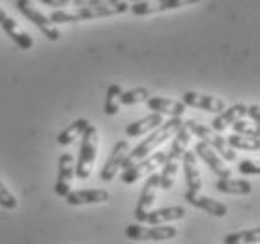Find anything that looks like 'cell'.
Listing matches in <instances>:
<instances>
[{"label":"cell","mask_w":260,"mask_h":244,"mask_svg":"<svg viewBox=\"0 0 260 244\" xmlns=\"http://www.w3.org/2000/svg\"><path fill=\"white\" fill-rule=\"evenodd\" d=\"M183 199L189 203V205H193V207L202 208L204 212L217 216V218H225V216L229 214V208H226L225 203L217 201V199H212V197H208V196H202L201 192L187 190L185 196H183Z\"/></svg>","instance_id":"13"},{"label":"cell","mask_w":260,"mask_h":244,"mask_svg":"<svg viewBox=\"0 0 260 244\" xmlns=\"http://www.w3.org/2000/svg\"><path fill=\"white\" fill-rule=\"evenodd\" d=\"M167 160V152H155V154H150L146 158H142V160L135 161V164H131L129 167H125L122 169V175H120V179L124 184H133L137 182L139 179H142L144 175H152L159 169Z\"/></svg>","instance_id":"5"},{"label":"cell","mask_w":260,"mask_h":244,"mask_svg":"<svg viewBox=\"0 0 260 244\" xmlns=\"http://www.w3.org/2000/svg\"><path fill=\"white\" fill-rule=\"evenodd\" d=\"M221 194H231V196H247L253 192V186L251 182L245 179H219L217 184H215Z\"/></svg>","instance_id":"22"},{"label":"cell","mask_w":260,"mask_h":244,"mask_svg":"<svg viewBox=\"0 0 260 244\" xmlns=\"http://www.w3.org/2000/svg\"><path fill=\"white\" fill-rule=\"evenodd\" d=\"M258 105L254 103V105H249L247 107V115L251 117V120H253V124H258L260 122V115H258Z\"/></svg>","instance_id":"34"},{"label":"cell","mask_w":260,"mask_h":244,"mask_svg":"<svg viewBox=\"0 0 260 244\" xmlns=\"http://www.w3.org/2000/svg\"><path fill=\"white\" fill-rule=\"evenodd\" d=\"M226 145H229L232 150H249V152H258V149H260L258 139L245 137V135H238V133L226 137Z\"/></svg>","instance_id":"26"},{"label":"cell","mask_w":260,"mask_h":244,"mask_svg":"<svg viewBox=\"0 0 260 244\" xmlns=\"http://www.w3.org/2000/svg\"><path fill=\"white\" fill-rule=\"evenodd\" d=\"M127 152H129V141L127 139H122V141L114 145L113 152L109 154V158H107V161L103 164L100 171V179L103 182H111L116 177L118 169H122V164H124Z\"/></svg>","instance_id":"9"},{"label":"cell","mask_w":260,"mask_h":244,"mask_svg":"<svg viewBox=\"0 0 260 244\" xmlns=\"http://www.w3.org/2000/svg\"><path fill=\"white\" fill-rule=\"evenodd\" d=\"M124 2H133V4H137V2H148V0H124Z\"/></svg>","instance_id":"35"},{"label":"cell","mask_w":260,"mask_h":244,"mask_svg":"<svg viewBox=\"0 0 260 244\" xmlns=\"http://www.w3.org/2000/svg\"><path fill=\"white\" fill-rule=\"evenodd\" d=\"M189 141H191V131L187 130V126H185V122H183V124L180 126V130L174 133V141H172L171 152L167 154V160H174V161L182 160L183 152L187 150Z\"/></svg>","instance_id":"23"},{"label":"cell","mask_w":260,"mask_h":244,"mask_svg":"<svg viewBox=\"0 0 260 244\" xmlns=\"http://www.w3.org/2000/svg\"><path fill=\"white\" fill-rule=\"evenodd\" d=\"M113 2H120V0H42V4L53 8H84V6H98V4H113Z\"/></svg>","instance_id":"29"},{"label":"cell","mask_w":260,"mask_h":244,"mask_svg":"<svg viewBox=\"0 0 260 244\" xmlns=\"http://www.w3.org/2000/svg\"><path fill=\"white\" fill-rule=\"evenodd\" d=\"M124 90L120 85H111L109 89H107V94H105V105H103V111L105 115L109 117H114V115L120 111V94H122Z\"/></svg>","instance_id":"27"},{"label":"cell","mask_w":260,"mask_h":244,"mask_svg":"<svg viewBox=\"0 0 260 244\" xmlns=\"http://www.w3.org/2000/svg\"><path fill=\"white\" fill-rule=\"evenodd\" d=\"M178 169H180V161L165 160V164H163V173L159 175V188L161 190H165V192L171 190L172 184H174V180H176Z\"/></svg>","instance_id":"28"},{"label":"cell","mask_w":260,"mask_h":244,"mask_svg":"<svg viewBox=\"0 0 260 244\" xmlns=\"http://www.w3.org/2000/svg\"><path fill=\"white\" fill-rule=\"evenodd\" d=\"M98 147H100V135L98 128L94 124H88V128L83 133V145L79 152L77 164H75V177L81 180H86L92 173V167L98 158Z\"/></svg>","instance_id":"3"},{"label":"cell","mask_w":260,"mask_h":244,"mask_svg":"<svg viewBox=\"0 0 260 244\" xmlns=\"http://www.w3.org/2000/svg\"><path fill=\"white\" fill-rule=\"evenodd\" d=\"M161 124H163V115L150 113L148 117H144V119L135 120V122L127 124V128H125V135L127 137H141V135H144V133H148V131L155 130V128L161 126Z\"/></svg>","instance_id":"21"},{"label":"cell","mask_w":260,"mask_h":244,"mask_svg":"<svg viewBox=\"0 0 260 244\" xmlns=\"http://www.w3.org/2000/svg\"><path fill=\"white\" fill-rule=\"evenodd\" d=\"M88 120L86 119H77L73 120L68 128H64V130L60 131L58 137H56V143L60 145V147H68V145H71L77 137H81L84 133V130L88 128Z\"/></svg>","instance_id":"24"},{"label":"cell","mask_w":260,"mask_h":244,"mask_svg":"<svg viewBox=\"0 0 260 244\" xmlns=\"http://www.w3.org/2000/svg\"><path fill=\"white\" fill-rule=\"evenodd\" d=\"M260 240V227H253V229H245V231H236L231 233L225 237L223 244H258Z\"/></svg>","instance_id":"25"},{"label":"cell","mask_w":260,"mask_h":244,"mask_svg":"<svg viewBox=\"0 0 260 244\" xmlns=\"http://www.w3.org/2000/svg\"><path fill=\"white\" fill-rule=\"evenodd\" d=\"M234 133L238 135H245V137H253V139H258L260 137V131H258V124H253V122H247V120H236L234 124Z\"/></svg>","instance_id":"31"},{"label":"cell","mask_w":260,"mask_h":244,"mask_svg":"<svg viewBox=\"0 0 260 244\" xmlns=\"http://www.w3.org/2000/svg\"><path fill=\"white\" fill-rule=\"evenodd\" d=\"M199 2L201 0H148V2L131 4L129 10L133 15H154V13L171 12V10H178V8L193 6Z\"/></svg>","instance_id":"8"},{"label":"cell","mask_w":260,"mask_h":244,"mask_svg":"<svg viewBox=\"0 0 260 244\" xmlns=\"http://www.w3.org/2000/svg\"><path fill=\"white\" fill-rule=\"evenodd\" d=\"M238 169L243 175H260V166L253 160H242L238 164Z\"/></svg>","instance_id":"33"},{"label":"cell","mask_w":260,"mask_h":244,"mask_svg":"<svg viewBox=\"0 0 260 244\" xmlns=\"http://www.w3.org/2000/svg\"><path fill=\"white\" fill-rule=\"evenodd\" d=\"M187 130L191 131V135H197L202 143H206L208 147H212L221 160L226 161H236V150H232L229 145H226V139L223 135H219L217 131H213L212 128H208L204 124H199L195 120H187L185 122Z\"/></svg>","instance_id":"4"},{"label":"cell","mask_w":260,"mask_h":244,"mask_svg":"<svg viewBox=\"0 0 260 244\" xmlns=\"http://www.w3.org/2000/svg\"><path fill=\"white\" fill-rule=\"evenodd\" d=\"M19 201L15 199V196H13L12 192L8 190L6 184L0 180V207L6 208V210H13V208H17Z\"/></svg>","instance_id":"32"},{"label":"cell","mask_w":260,"mask_h":244,"mask_svg":"<svg viewBox=\"0 0 260 244\" xmlns=\"http://www.w3.org/2000/svg\"><path fill=\"white\" fill-rule=\"evenodd\" d=\"M129 10V6L124 0L113 2V4H98V6H84L77 10H54L51 13V21L54 24L62 23H79V21H90V19H100V17H113L120 15Z\"/></svg>","instance_id":"2"},{"label":"cell","mask_w":260,"mask_h":244,"mask_svg":"<svg viewBox=\"0 0 260 244\" xmlns=\"http://www.w3.org/2000/svg\"><path fill=\"white\" fill-rule=\"evenodd\" d=\"M159 188V175L157 173H152V175H148L146 182H144V188L141 192V197H139V201H137V207H135V220L137 222H144L146 214L150 212V207L154 205L155 201V192Z\"/></svg>","instance_id":"11"},{"label":"cell","mask_w":260,"mask_h":244,"mask_svg":"<svg viewBox=\"0 0 260 244\" xmlns=\"http://www.w3.org/2000/svg\"><path fill=\"white\" fill-rule=\"evenodd\" d=\"M178 235V229L172 226H141V224H129L125 227V237L131 240H171Z\"/></svg>","instance_id":"7"},{"label":"cell","mask_w":260,"mask_h":244,"mask_svg":"<svg viewBox=\"0 0 260 244\" xmlns=\"http://www.w3.org/2000/svg\"><path fill=\"white\" fill-rule=\"evenodd\" d=\"M75 177V160L71 152H64L58 160V177L54 184V194L58 197H66L71 192V180Z\"/></svg>","instance_id":"10"},{"label":"cell","mask_w":260,"mask_h":244,"mask_svg":"<svg viewBox=\"0 0 260 244\" xmlns=\"http://www.w3.org/2000/svg\"><path fill=\"white\" fill-rule=\"evenodd\" d=\"M0 26H2V30L10 36V40L15 42V45H19L21 49H32L34 40L30 38V34H26V32L15 23V19H12L8 15L6 10L2 6H0Z\"/></svg>","instance_id":"15"},{"label":"cell","mask_w":260,"mask_h":244,"mask_svg":"<svg viewBox=\"0 0 260 244\" xmlns=\"http://www.w3.org/2000/svg\"><path fill=\"white\" fill-rule=\"evenodd\" d=\"M182 103L185 107H195L202 109V111H208V113H221L225 111V101L215 98V96L210 94H199V92H183L182 94Z\"/></svg>","instance_id":"12"},{"label":"cell","mask_w":260,"mask_h":244,"mask_svg":"<svg viewBox=\"0 0 260 244\" xmlns=\"http://www.w3.org/2000/svg\"><path fill=\"white\" fill-rule=\"evenodd\" d=\"M182 166L185 173V182H187V190L201 192L202 188V177L197 166V156L193 150H185L182 156Z\"/></svg>","instance_id":"19"},{"label":"cell","mask_w":260,"mask_h":244,"mask_svg":"<svg viewBox=\"0 0 260 244\" xmlns=\"http://www.w3.org/2000/svg\"><path fill=\"white\" fill-rule=\"evenodd\" d=\"M150 98V90L144 89V87H137V89L124 90L120 94V103L122 105H137V103H142Z\"/></svg>","instance_id":"30"},{"label":"cell","mask_w":260,"mask_h":244,"mask_svg":"<svg viewBox=\"0 0 260 244\" xmlns=\"http://www.w3.org/2000/svg\"><path fill=\"white\" fill-rule=\"evenodd\" d=\"M247 115V105L245 103H236V105H232V107H226L225 111H221V113L212 120V130L221 133V131H225L229 126H232L236 120H240L242 117Z\"/></svg>","instance_id":"18"},{"label":"cell","mask_w":260,"mask_h":244,"mask_svg":"<svg viewBox=\"0 0 260 244\" xmlns=\"http://www.w3.org/2000/svg\"><path fill=\"white\" fill-rule=\"evenodd\" d=\"M187 214L183 207H163V208H155V210H150L144 218L146 224L150 226H163L167 222H174V220H182L183 216Z\"/></svg>","instance_id":"20"},{"label":"cell","mask_w":260,"mask_h":244,"mask_svg":"<svg viewBox=\"0 0 260 244\" xmlns=\"http://www.w3.org/2000/svg\"><path fill=\"white\" fill-rule=\"evenodd\" d=\"M15 6H17V10L23 13L24 17L28 19L30 23H34L38 29L42 30V34L47 38V40H51V42H58L60 40L58 26H56L47 15H43L38 8L32 6L30 0H15Z\"/></svg>","instance_id":"6"},{"label":"cell","mask_w":260,"mask_h":244,"mask_svg":"<svg viewBox=\"0 0 260 244\" xmlns=\"http://www.w3.org/2000/svg\"><path fill=\"white\" fill-rule=\"evenodd\" d=\"M146 105L154 113L169 115V117H182L185 113V105L182 101L171 100V98H161V96H150L146 100Z\"/></svg>","instance_id":"17"},{"label":"cell","mask_w":260,"mask_h":244,"mask_svg":"<svg viewBox=\"0 0 260 244\" xmlns=\"http://www.w3.org/2000/svg\"><path fill=\"white\" fill-rule=\"evenodd\" d=\"M195 156H199L204 164H206L210 169H212L215 175H217L219 179H231L232 173L231 169L225 166V160H221L217 156V152L212 149V147H208L206 143H202V141H199V143L195 145Z\"/></svg>","instance_id":"14"},{"label":"cell","mask_w":260,"mask_h":244,"mask_svg":"<svg viewBox=\"0 0 260 244\" xmlns=\"http://www.w3.org/2000/svg\"><path fill=\"white\" fill-rule=\"evenodd\" d=\"M182 124H183L182 117H171V120H167V122H163L161 126H157V128H155V130L152 131L146 139H144V141H141V143L137 145L135 149H129V152H127V156H125L124 164H122V169H125V167H129L131 164H135V161L150 156L152 154V150H155L157 147H161L167 139L174 137V133L180 130V126Z\"/></svg>","instance_id":"1"},{"label":"cell","mask_w":260,"mask_h":244,"mask_svg":"<svg viewBox=\"0 0 260 244\" xmlns=\"http://www.w3.org/2000/svg\"><path fill=\"white\" fill-rule=\"evenodd\" d=\"M66 203L71 207H81V205H98V203L109 201V192L94 188V190H75L70 192L64 197Z\"/></svg>","instance_id":"16"}]
</instances>
